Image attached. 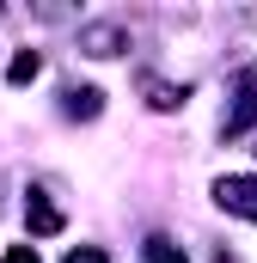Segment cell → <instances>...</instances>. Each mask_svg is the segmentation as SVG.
Instances as JSON below:
<instances>
[{
    "label": "cell",
    "mask_w": 257,
    "mask_h": 263,
    "mask_svg": "<svg viewBox=\"0 0 257 263\" xmlns=\"http://www.w3.org/2000/svg\"><path fill=\"white\" fill-rule=\"evenodd\" d=\"M214 196H221V208H233V214L257 220V184H251V178H221Z\"/></svg>",
    "instance_id": "obj_1"
},
{
    "label": "cell",
    "mask_w": 257,
    "mask_h": 263,
    "mask_svg": "<svg viewBox=\"0 0 257 263\" xmlns=\"http://www.w3.org/2000/svg\"><path fill=\"white\" fill-rule=\"evenodd\" d=\"M67 263H104V257H98V251H74Z\"/></svg>",
    "instance_id": "obj_7"
},
{
    "label": "cell",
    "mask_w": 257,
    "mask_h": 263,
    "mask_svg": "<svg viewBox=\"0 0 257 263\" xmlns=\"http://www.w3.org/2000/svg\"><path fill=\"white\" fill-rule=\"evenodd\" d=\"M117 43H123L117 31H86V49H92V55H117Z\"/></svg>",
    "instance_id": "obj_3"
},
{
    "label": "cell",
    "mask_w": 257,
    "mask_h": 263,
    "mask_svg": "<svg viewBox=\"0 0 257 263\" xmlns=\"http://www.w3.org/2000/svg\"><path fill=\"white\" fill-rule=\"evenodd\" d=\"M6 263H37V251H31V245H12V251H6Z\"/></svg>",
    "instance_id": "obj_6"
},
{
    "label": "cell",
    "mask_w": 257,
    "mask_h": 263,
    "mask_svg": "<svg viewBox=\"0 0 257 263\" xmlns=\"http://www.w3.org/2000/svg\"><path fill=\"white\" fill-rule=\"evenodd\" d=\"M147 98H153L159 110H172V104H184V86H166V80H147Z\"/></svg>",
    "instance_id": "obj_2"
},
{
    "label": "cell",
    "mask_w": 257,
    "mask_h": 263,
    "mask_svg": "<svg viewBox=\"0 0 257 263\" xmlns=\"http://www.w3.org/2000/svg\"><path fill=\"white\" fill-rule=\"evenodd\" d=\"M37 55H31V49H25V55H19V62H12V86H25V80H37Z\"/></svg>",
    "instance_id": "obj_4"
},
{
    "label": "cell",
    "mask_w": 257,
    "mask_h": 263,
    "mask_svg": "<svg viewBox=\"0 0 257 263\" xmlns=\"http://www.w3.org/2000/svg\"><path fill=\"white\" fill-rule=\"evenodd\" d=\"M147 263H184V257H178L166 239H153V245H147Z\"/></svg>",
    "instance_id": "obj_5"
}]
</instances>
